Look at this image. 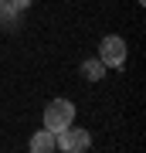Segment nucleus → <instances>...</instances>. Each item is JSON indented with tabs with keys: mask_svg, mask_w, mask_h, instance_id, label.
Returning a JSON list of instances; mask_svg holds the SVG:
<instances>
[{
	"mask_svg": "<svg viewBox=\"0 0 146 153\" xmlns=\"http://www.w3.org/2000/svg\"><path fill=\"white\" fill-rule=\"evenodd\" d=\"M75 123V105L68 102V99H54V102H48V109H44V129L58 133L65 129V126Z\"/></svg>",
	"mask_w": 146,
	"mask_h": 153,
	"instance_id": "2",
	"label": "nucleus"
},
{
	"mask_svg": "<svg viewBox=\"0 0 146 153\" xmlns=\"http://www.w3.org/2000/svg\"><path fill=\"white\" fill-rule=\"evenodd\" d=\"M31 150H34V153H51V150H54V133H51V129L34 133V136H31Z\"/></svg>",
	"mask_w": 146,
	"mask_h": 153,
	"instance_id": "5",
	"label": "nucleus"
},
{
	"mask_svg": "<svg viewBox=\"0 0 146 153\" xmlns=\"http://www.w3.org/2000/svg\"><path fill=\"white\" fill-rule=\"evenodd\" d=\"M99 58H102L105 68H122L126 58H129L126 38H119V34H105V38L99 41Z\"/></svg>",
	"mask_w": 146,
	"mask_h": 153,
	"instance_id": "1",
	"label": "nucleus"
},
{
	"mask_svg": "<svg viewBox=\"0 0 146 153\" xmlns=\"http://www.w3.org/2000/svg\"><path fill=\"white\" fill-rule=\"evenodd\" d=\"M139 4H146V0H139Z\"/></svg>",
	"mask_w": 146,
	"mask_h": 153,
	"instance_id": "8",
	"label": "nucleus"
},
{
	"mask_svg": "<svg viewBox=\"0 0 146 153\" xmlns=\"http://www.w3.org/2000/svg\"><path fill=\"white\" fill-rule=\"evenodd\" d=\"M17 17H21V10H17L10 0H0V27H4V31L17 27Z\"/></svg>",
	"mask_w": 146,
	"mask_h": 153,
	"instance_id": "4",
	"label": "nucleus"
},
{
	"mask_svg": "<svg viewBox=\"0 0 146 153\" xmlns=\"http://www.w3.org/2000/svg\"><path fill=\"white\" fill-rule=\"evenodd\" d=\"M54 146H61L68 153H82V150L92 146V136H88V129H78V126L71 123V126H65V129L54 133Z\"/></svg>",
	"mask_w": 146,
	"mask_h": 153,
	"instance_id": "3",
	"label": "nucleus"
},
{
	"mask_svg": "<svg viewBox=\"0 0 146 153\" xmlns=\"http://www.w3.org/2000/svg\"><path fill=\"white\" fill-rule=\"evenodd\" d=\"M10 4L17 7V10H24V7H31V4H34V0H10Z\"/></svg>",
	"mask_w": 146,
	"mask_h": 153,
	"instance_id": "7",
	"label": "nucleus"
},
{
	"mask_svg": "<svg viewBox=\"0 0 146 153\" xmlns=\"http://www.w3.org/2000/svg\"><path fill=\"white\" fill-rule=\"evenodd\" d=\"M82 75H85L88 82H99V78L105 75V65H102V58H88V61H82Z\"/></svg>",
	"mask_w": 146,
	"mask_h": 153,
	"instance_id": "6",
	"label": "nucleus"
}]
</instances>
